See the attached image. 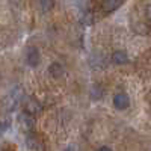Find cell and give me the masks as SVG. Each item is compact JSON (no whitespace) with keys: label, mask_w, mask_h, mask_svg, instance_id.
<instances>
[{"label":"cell","mask_w":151,"mask_h":151,"mask_svg":"<svg viewBox=\"0 0 151 151\" xmlns=\"http://www.w3.org/2000/svg\"><path fill=\"white\" fill-rule=\"evenodd\" d=\"M121 5H122V2H104V3H103V6L106 8L107 12H112V11L118 9Z\"/></svg>","instance_id":"6"},{"label":"cell","mask_w":151,"mask_h":151,"mask_svg":"<svg viewBox=\"0 0 151 151\" xmlns=\"http://www.w3.org/2000/svg\"><path fill=\"white\" fill-rule=\"evenodd\" d=\"M5 129H6V127H5V125H3L2 122H0V136H2V134H3V132H5Z\"/></svg>","instance_id":"9"},{"label":"cell","mask_w":151,"mask_h":151,"mask_svg":"<svg viewBox=\"0 0 151 151\" xmlns=\"http://www.w3.org/2000/svg\"><path fill=\"white\" fill-rule=\"evenodd\" d=\"M20 119V124L23 125V129L24 130H29V129H32V125H33V119H32V116L29 115V112H23V113H20V116H18Z\"/></svg>","instance_id":"4"},{"label":"cell","mask_w":151,"mask_h":151,"mask_svg":"<svg viewBox=\"0 0 151 151\" xmlns=\"http://www.w3.org/2000/svg\"><path fill=\"white\" fill-rule=\"evenodd\" d=\"M48 73L53 79H59L60 76L64 74V67H62L60 64H58V62H53V64L48 67Z\"/></svg>","instance_id":"5"},{"label":"cell","mask_w":151,"mask_h":151,"mask_svg":"<svg viewBox=\"0 0 151 151\" xmlns=\"http://www.w3.org/2000/svg\"><path fill=\"white\" fill-rule=\"evenodd\" d=\"M113 106H115L118 110H124L130 106V98L125 92H118L113 97Z\"/></svg>","instance_id":"2"},{"label":"cell","mask_w":151,"mask_h":151,"mask_svg":"<svg viewBox=\"0 0 151 151\" xmlns=\"http://www.w3.org/2000/svg\"><path fill=\"white\" fill-rule=\"evenodd\" d=\"M82 21L85 23V24H92V21H94V18H92V15L91 14H86L83 18H82Z\"/></svg>","instance_id":"7"},{"label":"cell","mask_w":151,"mask_h":151,"mask_svg":"<svg viewBox=\"0 0 151 151\" xmlns=\"http://www.w3.org/2000/svg\"><path fill=\"white\" fill-rule=\"evenodd\" d=\"M97 151H112V150H110L109 147H100V148H98Z\"/></svg>","instance_id":"8"},{"label":"cell","mask_w":151,"mask_h":151,"mask_svg":"<svg viewBox=\"0 0 151 151\" xmlns=\"http://www.w3.org/2000/svg\"><path fill=\"white\" fill-rule=\"evenodd\" d=\"M112 60H113V64L122 65V64H127L129 62V56L125 52H122V50H116V52H113V55H112Z\"/></svg>","instance_id":"3"},{"label":"cell","mask_w":151,"mask_h":151,"mask_svg":"<svg viewBox=\"0 0 151 151\" xmlns=\"http://www.w3.org/2000/svg\"><path fill=\"white\" fill-rule=\"evenodd\" d=\"M41 60V55L40 52H38L36 47H29L26 50V62L29 67H38V64H40Z\"/></svg>","instance_id":"1"},{"label":"cell","mask_w":151,"mask_h":151,"mask_svg":"<svg viewBox=\"0 0 151 151\" xmlns=\"http://www.w3.org/2000/svg\"><path fill=\"white\" fill-rule=\"evenodd\" d=\"M147 14H148V18L151 20V5L148 6V12H147Z\"/></svg>","instance_id":"10"}]
</instances>
